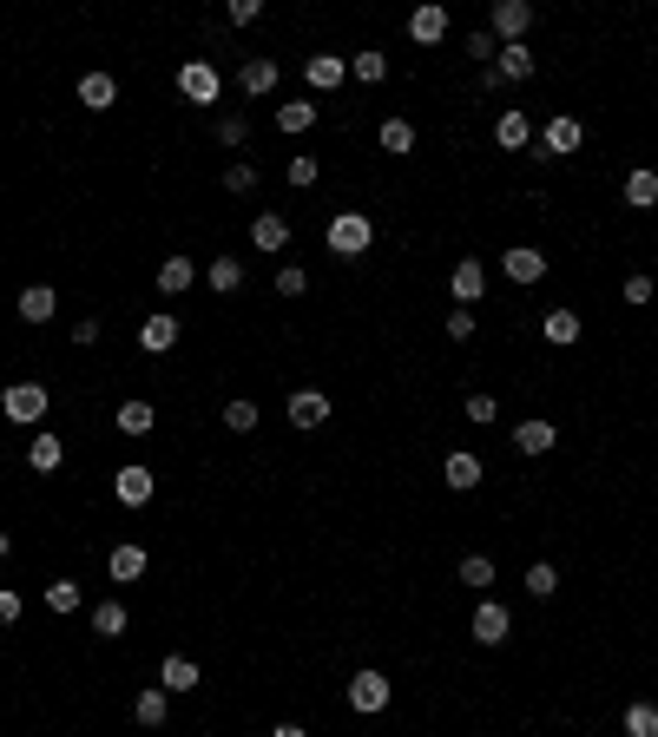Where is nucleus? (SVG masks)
Here are the masks:
<instances>
[{"label": "nucleus", "instance_id": "f257e3e1", "mask_svg": "<svg viewBox=\"0 0 658 737\" xmlns=\"http://www.w3.org/2000/svg\"><path fill=\"white\" fill-rule=\"evenodd\" d=\"M323 244L336 257H362L376 244V218H369V211H336V218L323 224Z\"/></svg>", "mask_w": 658, "mask_h": 737}, {"label": "nucleus", "instance_id": "f03ea898", "mask_svg": "<svg viewBox=\"0 0 658 737\" xmlns=\"http://www.w3.org/2000/svg\"><path fill=\"white\" fill-rule=\"evenodd\" d=\"M0 415L14 428H40L47 422V389H40V382H7V389H0Z\"/></svg>", "mask_w": 658, "mask_h": 737}, {"label": "nucleus", "instance_id": "7ed1b4c3", "mask_svg": "<svg viewBox=\"0 0 658 737\" xmlns=\"http://www.w3.org/2000/svg\"><path fill=\"white\" fill-rule=\"evenodd\" d=\"M389 698H395V685L376 672V665H362V672L349 678V711H362V718H376V711H389Z\"/></svg>", "mask_w": 658, "mask_h": 737}, {"label": "nucleus", "instance_id": "20e7f679", "mask_svg": "<svg viewBox=\"0 0 658 737\" xmlns=\"http://www.w3.org/2000/svg\"><path fill=\"white\" fill-rule=\"evenodd\" d=\"M178 93H185L191 106H218V99H224L218 66H211V60H185V66H178Z\"/></svg>", "mask_w": 658, "mask_h": 737}, {"label": "nucleus", "instance_id": "39448f33", "mask_svg": "<svg viewBox=\"0 0 658 737\" xmlns=\"http://www.w3.org/2000/svg\"><path fill=\"white\" fill-rule=\"evenodd\" d=\"M468 632H474V645H507V632H514V612L501 606V599L487 593L481 606H474V619H468Z\"/></svg>", "mask_w": 658, "mask_h": 737}, {"label": "nucleus", "instance_id": "423d86ee", "mask_svg": "<svg viewBox=\"0 0 658 737\" xmlns=\"http://www.w3.org/2000/svg\"><path fill=\"white\" fill-rule=\"evenodd\" d=\"M580 139H586V126L573 119V112H553L547 126H540V152H547V158H573Z\"/></svg>", "mask_w": 658, "mask_h": 737}, {"label": "nucleus", "instance_id": "0eeeda50", "mask_svg": "<svg viewBox=\"0 0 658 737\" xmlns=\"http://www.w3.org/2000/svg\"><path fill=\"white\" fill-rule=\"evenodd\" d=\"M527 27H533V7H527V0H501V7L487 14V33H494L501 47H514V40H527Z\"/></svg>", "mask_w": 658, "mask_h": 737}, {"label": "nucleus", "instance_id": "6e6552de", "mask_svg": "<svg viewBox=\"0 0 658 737\" xmlns=\"http://www.w3.org/2000/svg\"><path fill=\"white\" fill-rule=\"evenodd\" d=\"M408 40H415V47H441V40H448V7H435V0L415 7V14H408Z\"/></svg>", "mask_w": 658, "mask_h": 737}, {"label": "nucleus", "instance_id": "1a4fd4ad", "mask_svg": "<svg viewBox=\"0 0 658 737\" xmlns=\"http://www.w3.org/2000/svg\"><path fill=\"white\" fill-rule=\"evenodd\" d=\"M251 244H257L264 257H283V251H290V218H277V211H257V218H251Z\"/></svg>", "mask_w": 658, "mask_h": 737}, {"label": "nucleus", "instance_id": "9d476101", "mask_svg": "<svg viewBox=\"0 0 658 737\" xmlns=\"http://www.w3.org/2000/svg\"><path fill=\"white\" fill-rule=\"evenodd\" d=\"M237 93H251V99L277 93V60H270V53H251V60L237 66Z\"/></svg>", "mask_w": 658, "mask_h": 737}, {"label": "nucleus", "instance_id": "9b49d317", "mask_svg": "<svg viewBox=\"0 0 658 737\" xmlns=\"http://www.w3.org/2000/svg\"><path fill=\"white\" fill-rule=\"evenodd\" d=\"M178 336H185V323H178V316H145V323H139V349H145V356H165V349H178Z\"/></svg>", "mask_w": 658, "mask_h": 737}, {"label": "nucleus", "instance_id": "f8f14e48", "mask_svg": "<svg viewBox=\"0 0 658 737\" xmlns=\"http://www.w3.org/2000/svg\"><path fill=\"white\" fill-rule=\"evenodd\" d=\"M152 487H158L152 468H139V461L112 474V494H119V507H145V501H152Z\"/></svg>", "mask_w": 658, "mask_h": 737}, {"label": "nucleus", "instance_id": "ddd939ff", "mask_svg": "<svg viewBox=\"0 0 658 737\" xmlns=\"http://www.w3.org/2000/svg\"><path fill=\"white\" fill-rule=\"evenodd\" d=\"M323 422H329V395L323 389H297V395H290V428L310 435V428H323Z\"/></svg>", "mask_w": 658, "mask_h": 737}, {"label": "nucleus", "instance_id": "4468645a", "mask_svg": "<svg viewBox=\"0 0 658 737\" xmlns=\"http://www.w3.org/2000/svg\"><path fill=\"white\" fill-rule=\"evenodd\" d=\"M441 481L455 487V494H468V487H481V481H487V468H481V455H468V448H455V455L441 461Z\"/></svg>", "mask_w": 658, "mask_h": 737}, {"label": "nucleus", "instance_id": "2eb2a0df", "mask_svg": "<svg viewBox=\"0 0 658 737\" xmlns=\"http://www.w3.org/2000/svg\"><path fill=\"white\" fill-rule=\"evenodd\" d=\"M448 290H455V303H468V310H474L481 290H487V264H481V257H461L455 277H448Z\"/></svg>", "mask_w": 658, "mask_h": 737}, {"label": "nucleus", "instance_id": "dca6fc26", "mask_svg": "<svg viewBox=\"0 0 658 737\" xmlns=\"http://www.w3.org/2000/svg\"><path fill=\"white\" fill-rule=\"evenodd\" d=\"M303 79H310L316 93H336V86L349 79V60H336V53H310V60H303Z\"/></svg>", "mask_w": 658, "mask_h": 737}, {"label": "nucleus", "instance_id": "f3484780", "mask_svg": "<svg viewBox=\"0 0 658 737\" xmlns=\"http://www.w3.org/2000/svg\"><path fill=\"white\" fill-rule=\"evenodd\" d=\"M494 145H501V152H527V145H533V119H527V112H501V119H494Z\"/></svg>", "mask_w": 658, "mask_h": 737}, {"label": "nucleus", "instance_id": "a211bd4d", "mask_svg": "<svg viewBox=\"0 0 658 737\" xmlns=\"http://www.w3.org/2000/svg\"><path fill=\"white\" fill-rule=\"evenodd\" d=\"M145 547H112L106 553V573H112V586H132V580H145Z\"/></svg>", "mask_w": 658, "mask_h": 737}, {"label": "nucleus", "instance_id": "6ab92c4d", "mask_svg": "<svg viewBox=\"0 0 658 737\" xmlns=\"http://www.w3.org/2000/svg\"><path fill=\"white\" fill-rule=\"evenodd\" d=\"M501 270H507L514 283H540V277H547V257L533 251V244H514V251L501 257Z\"/></svg>", "mask_w": 658, "mask_h": 737}, {"label": "nucleus", "instance_id": "aec40b11", "mask_svg": "<svg viewBox=\"0 0 658 737\" xmlns=\"http://www.w3.org/2000/svg\"><path fill=\"white\" fill-rule=\"evenodd\" d=\"M53 310H60L53 283H27V290H20V323H53Z\"/></svg>", "mask_w": 658, "mask_h": 737}, {"label": "nucleus", "instance_id": "412c9836", "mask_svg": "<svg viewBox=\"0 0 658 737\" xmlns=\"http://www.w3.org/2000/svg\"><path fill=\"white\" fill-rule=\"evenodd\" d=\"M79 106H86V112L119 106V79H112V73H86V79H79Z\"/></svg>", "mask_w": 658, "mask_h": 737}, {"label": "nucleus", "instance_id": "4be33fe9", "mask_svg": "<svg viewBox=\"0 0 658 737\" xmlns=\"http://www.w3.org/2000/svg\"><path fill=\"white\" fill-rule=\"evenodd\" d=\"M191 283H198V264H191V257H165V264H158V290H165V297H185Z\"/></svg>", "mask_w": 658, "mask_h": 737}, {"label": "nucleus", "instance_id": "5701e85b", "mask_svg": "<svg viewBox=\"0 0 658 737\" xmlns=\"http://www.w3.org/2000/svg\"><path fill=\"white\" fill-rule=\"evenodd\" d=\"M60 461H66V441L40 428V435L27 441V468H33V474H53V468H60Z\"/></svg>", "mask_w": 658, "mask_h": 737}, {"label": "nucleus", "instance_id": "b1692460", "mask_svg": "<svg viewBox=\"0 0 658 737\" xmlns=\"http://www.w3.org/2000/svg\"><path fill=\"white\" fill-rule=\"evenodd\" d=\"M158 685L172 691V698H178V691H198V659H185V652H172V659L158 665Z\"/></svg>", "mask_w": 658, "mask_h": 737}, {"label": "nucleus", "instance_id": "393cba45", "mask_svg": "<svg viewBox=\"0 0 658 737\" xmlns=\"http://www.w3.org/2000/svg\"><path fill=\"white\" fill-rule=\"evenodd\" d=\"M540 336H547L553 349L580 343V310H547V316H540Z\"/></svg>", "mask_w": 658, "mask_h": 737}, {"label": "nucleus", "instance_id": "a878e982", "mask_svg": "<svg viewBox=\"0 0 658 737\" xmlns=\"http://www.w3.org/2000/svg\"><path fill=\"white\" fill-rule=\"evenodd\" d=\"M165 711H172V691H165V685H152V691H139V698H132V718H139L145 731H158V724H165Z\"/></svg>", "mask_w": 658, "mask_h": 737}, {"label": "nucleus", "instance_id": "bb28decb", "mask_svg": "<svg viewBox=\"0 0 658 737\" xmlns=\"http://www.w3.org/2000/svg\"><path fill=\"white\" fill-rule=\"evenodd\" d=\"M204 283H211L218 297H231V290H244V264H237L231 251H224V257H211V264H204Z\"/></svg>", "mask_w": 658, "mask_h": 737}, {"label": "nucleus", "instance_id": "cd10ccee", "mask_svg": "<svg viewBox=\"0 0 658 737\" xmlns=\"http://www.w3.org/2000/svg\"><path fill=\"white\" fill-rule=\"evenodd\" d=\"M310 126H316V99H283L277 106V132L297 139V132H310Z\"/></svg>", "mask_w": 658, "mask_h": 737}, {"label": "nucleus", "instance_id": "c85d7f7f", "mask_svg": "<svg viewBox=\"0 0 658 737\" xmlns=\"http://www.w3.org/2000/svg\"><path fill=\"white\" fill-rule=\"evenodd\" d=\"M553 441H560V428H553V422H520L514 428V448H520V455H547Z\"/></svg>", "mask_w": 658, "mask_h": 737}, {"label": "nucleus", "instance_id": "c756f323", "mask_svg": "<svg viewBox=\"0 0 658 737\" xmlns=\"http://www.w3.org/2000/svg\"><path fill=\"white\" fill-rule=\"evenodd\" d=\"M626 204H632V211H652V204H658V172H652V165L626 172Z\"/></svg>", "mask_w": 658, "mask_h": 737}, {"label": "nucleus", "instance_id": "7c9ffc66", "mask_svg": "<svg viewBox=\"0 0 658 737\" xmlns=\"http://www.w3.org/2000/svg\"><path fill=\"white\" fill-rule=\"evenodd\" d=\"M533 66H540V60H533V47H527V40H514V47H501L494 73H501V79H533Z\"/></svg>", "mask_w": 658, "mask_h": 737}, {"label": "nucleus", "instance_id": "2f4dec72", "mask_svg": "<svg viewBox=\"0 0 658 737\" xmlns=\"http://www.w3.org/2000/svg\"><path fill=\"white\" fill-rule=\"evenodd\" d=\"M126 626H132V619H126L119 599H99V606H93V632H99V639H119Z\"/></svg>", "mask_w": 658, "mask_h": 737}, {"label": "nucleus", "instance_id": "473e14b6", "mask_svg": "<svg viewBox=\"0 0 658 737\" xmlns=\"http://www.w3.org/2000/svg\"><path fill=\"white\" fill-rule=\"evenodd\" d=\"M152 422H158V415H152V402H119V435H132V441H139V435H152Z\"/></svg>", "mask_w": 658, "mask_h": 737}, {"label": "nucleus", "instance_id": "72a5a7b5", "mask_svg": "<svg viewBox=\"0 0 658 737\" xmlns=\"http://www.w3.org/2000/svg\"><path fill=\"white\" fill-rule=\"evenodd\" d=\"M626 737H658V705L652 698H632L626 705Z\"/></svg>", "mask_w": 658, "mask_h": 737}, {"label": "nucleus", "instance_id": "f704fd0d", "mask_svg": "<svg viewBox=\"0 0 658 737\" xmlns=\"http://www.w3.org/2000/svg\"><path fill=\"white\" fill-rule=\"evenodd\" d=\"M349 79H362V86H382V79H389V53H356V60H349Z\"/></svg>", "mask_w": 658, "mask_h": 737}, {"label": "nucleus", "instance_id": "c9c22d12", "mask_svg": "<svg viewBox=\"0 0 658 737\" xmlns=\"http://www.w3.org/2000/svg\"><path fill=\"white\" fill-rule=\"evenodd\" d=\"M527 593L533 599H553V593H560V566H553V560H533L527 566Z\"/></svg>", "mask_w": 658, "mask_h": 737}, {"label": "nucleus", "instance_id": "e433bc0d", "mask_svg": "<svg viewBox=\"0 0 658 737\" xmlns=\"http://www.w3.org/2000/svg\"><path fill=\"white\" fill-rule=\"evenodd\" d=\"M47 606L60 612V619H66V612H79V606H86V593H79V580H47Z\"/></svg>", "mask_w": 658, "mask_h": 737}, {"label": "nucleus", "instance_id": "4c0bfd02", "mask_svg": "<svg viewBox=\"0 0 658 737\" xmlns=\"http://www.w3.org/2000/svg\"><path fill=\"white\" fill-rule=\"evenodd\" d=\"M382 152L408 158V152H415V126H408V119H382Z\"/></svg>", "mask_w": 658, "mask_h": 737}, {"label": "nucleus", "instance_id": "58836bf2", "mask_svg": "<svg viewBox=\"0 0 658 737\" xmlns=\"http://www.w3.org/2000/svg\"><path fill=\"white\" fill-rule=\"evenodd\" d=\"M461 586H474V593L487 599V586H494V560H487V553H468V560H461Z\"/></svg>", "mask_w": 658, "mask_h": 737}, {"label": "nucleus", "instance_id": "ea45409f", "mask_svg": "<svg viewBox=\"0 0 658 737\" xmlns=\"http://www.w3.org/2000/svg\"><path fill=\"white\" fill-rule=\"evenodd\" d=\"M244 139H251V119H244V112H224V119H218V145H224V152H244Z\"/></svg>", "mask_w": 658, "mask_h": 737}, {"label": "nucleus", "instance_id": "a19ab883", "mask_svg": "<svg viewBox=\"0 0 658 737\" xmlns=\"http://www.w3.org/2000/svg\"><path fill=\"white\" fill-rule=\"evenodd\" d=\"M224 191H231V198H251V191H257V165L231 158V165H224Z\"/></svg>", "mask_w": 658, "mask_h": 737}, {"label": "nucleus", "instance_id": "79ce46f5", "mask_svg": "<svg viewBox=\"0 0 658 737\" xmlns=\"http://www.w3.org/2000/svg\"><path fill=\"white\" fill-rule=\"evenodd\" d=\"M224 428H231V435H251V428H257V402H244V395L224 402Z\"/></svg>", "mask_w": 658, "mask_h": 737}, {"label": "nucleus", "instance_id": "37998d69", "mask_svg": "<svg viewBox=\"0 0 658 737\" xmlns=\"http://www.w3.org/2000/svg\"><path fill=\"white\" fill-rule=\"evenodd\" d=\"M468 53H474V60H481V66H494V60H501V40H494V33H468Z\"/></svg>", "mask_w": 658, "mask_h": 737}, {"label": "nucleus", "instance_id": "c03bdc74", "mask_svg": "<svg viewBox=\"0 0 658 737\" xmlns=\"http://www.w3.org/2000/svg\"><path fill=\"white\" fill-rule=\"evenodd\" d=\"M303 290H310V277L297 264H277V297H303Z\"/></svg>", "mask_w": 658, "mask_h": 737}, {"label": "nucleus", "instance_id": "a18cd8bd", "mask_svg": "<svg viewBox=\"0 0 658 737\" xmlns=\"http://www.w3.org/2000/svg\"><path fill=\"white\" fill-rule=\"evenodd\" d=\"M448 336H455V343H468V336H474V310H468V303L448 310Z\"/></svg>", "mask_w": 658, "mask_h": 737}, {"label": "nucleus", "instance_id": "49530a36", "mask_svg": "<svg viewBox=\"0 0 658 737\" xmlns=\"http://www.w3.org/2000/svg\"><path fill=\"white\" fill-rule=\"evenodd\" d=\"M494 415H501V402H494V395H481V389H474V395H468V422H494Z\"/></svg>", "mask_w": 658, "mask_h": 737}, {"label": "nucleus", "instance_id": "de8ad7c7", "mask_svg": "<svg viewBox=\"0 0 658 737\" xmlns=\"http://www.w3.org/2000/svg\"><path fill=\"white\" fill-rule=\"evenodd\" d=\"M316 172H323L316 158H290V185H297V191H310V185H316Z\"/></svg>", "mask_w": 658, "mask_h": 737}, {"label": "nucleus", "instance_id": "09e8293b", "mask_svg": "<svg viewBox=\"0 0 658 737\" xmlns=\"http://www.w3.org/2000/svg\"><path fill=\"white\" fill-rule=\"evenodd\" d=\"M652 290H658V283L645 277V270H632V277H626V303H652Z\"/></svg>", "mask_w": 658, "mask_h": 737}, {"label": "nucleus", "instance_id": "8fccbe9b", "mask_svg": "<svg viewBox=\"0 0 658 737\" xmlns=\"http://www.w3.org/2000/svg\"><path fill=\"white\" fill-rule=\"evenodd\" d=\"M257 14H264V7H257V0H231V7H224V20H231V27H251Z\"/></svg>", "mask_w": 658, "mask_h": 737}, {"label": "nucleus", "instance_id": "3c124183", "mask_svg": "<svg viewBox=\"0 0 658 737\" xmlns=\"http://www.w3.org/2000/svg\"><path fill=\"white\" fill-rule=\"evenodd\" d=\"M0 626H20V593L14 586H0Z\"/></svg>", "mask_w": 658, "mask_h": 737}, {"label": "nucleus", "instance_id": "603ef678", "mask_svg": "<svg viewBox=\"0 0 658 737\" xmlns=\"http://www.w3.org/2000/svg\"><path fill=\"white\" fill-rule=\"evenodd\" d=\"M73 343H79V349L99 343V316H79V323H73Z\"/></svg>", "mask_w": 658, "mask_h": 737}, {"label": "nucleus", "instance_id": "864d4df0", "mask_svg": "<svg viewBox=\"0 0 658 737\" xmlns=\"http://www.w3.org/2000/svg\"><path fill=\"white\" fill-rule=\"evenodd\" d=\"M270 737H310V731H303V724H277V731H270Z\"/></svg>", "mask_w": 658, "mask_h": 737}, {"label": "nucleus", "instance_id": "5fc2aeb1", "mask_svg": "<svg viewBox=\"0 0 658 737\" xmlns=\"http://www.w3.org/2000/svg\"><path fill=\"white\" fill-rule=\"evenodd\" d=\"M7 553H14V540H7V534H0V560H7Z\"/></svg>", "mask_w": 658, "mask_h": 737}]
</instances>
